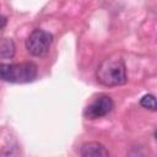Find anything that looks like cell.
I'll return each mask as SVG.
<instances>
[{
	"label": "cell",
	"mask_w": 157,
	"mask_h": 157,
	"mask_svg": "<svg viewBox=\"0 0 157 157\" xmlns=\"http://www.w3.org/2000/svg\"><path fill=\"white\" fill-rule=\"evenodd\" d=\"M53 39L54 37L50 32L36 28L28 34L26 39V49L33 56H44L49 52Z\"/></svg>",
	"instance_id": "3957f363"
},
{
	"label": "cell",
	"mask_w": 157,
	"mask_h": 157,
	"mask_svg": "<svg viewBox=\"0 0 157 157\" xmlns=\"http://www.w3.org/2000/svg\"><path fill=\"white\" fill-rule=\"evenodd\" d=\"M97 81L107 87L120 86L126 82V66L121 55L114 54L103 59L96 69Z\"/></svg>",
	"instance_id": "6da1fadb"
},
{
	"label": "cell",
	"mask_w": 157,
	"mask_h": 157,
	"mask_svg": "<svg viewBox=\"0 0 157 157\" xmlns=\"http://www.w3.org/2000/svg\"><path fill=\"white\" fill-rule=\"evenodd\" d=\"M16 53V45L11 38L0 39V58L1 59H11Z\"/></svg>",
	"instance_id": "8992f818"
},
{
	"label": "cell",
	"mask_w": 157,
	"mask_h": 157,
	"mask_svg": "<svg viewBox=\"0 0 157 157\" xmlns=\"http://www.w3.org/2000/svg\"><path fill=\"white\" fill-rule=\"evenodd\" d=\"M81 157H109V152L104 145L97 141L85 142L80 148Z\"/></svg>",
	"instance_id": "5b68a950"
},
{
	"label": "cell",
	"mask_w": 157,
	"mask_h": 157,
	"mask_svg": "<svg viewBox=\"0 0 157 157\" xmlns=\"http://www.w3.org/2000/svg\"><path fill=\"white\" fill-rule=\"evenodd\" d=\"M38 67L32 61L4 64L0 63V81L11 83H28L36 80Z\"/></svg>",
	"instance_id": "7a4b0ae2"
},
{
	"label": "cell",
	"mask_w": 157,
	"mask_h": 157,
	"mask_svg": "<svg viewBox=\"0 0 157 157\" xmlns=\"http://www.w3.org/2000/svg\"><path fill=\"white\" fill-rule=\"evenodd\" d=\"M6 25H7V18L4 15H0V32L5 28Z\"/></svg>",
	"instance_id": "ba28073f"
},
{
	"label": "cell",
	"mask_w": 157,
	"mask_h": 157,
	"mask_svg": "<svg viewBox=\"0 0 157 157\" xmlns=\"http://www.w3.org/2000/svg\"><path fill=\"white\" fill-rule=\"evenodd\" d=\"M140 105L150 109V110H156V98L153 94H145L140 99Z\"/></svg>",
	"instance_id": "52a82bcc"
},
{
	"label": "cell",
	"mask_w": 157,
	"mask_h": 157,
	"mask_svg": "<svg viewBox=\"0 0 157 157\" xmlns=\"http://www.w3.org/2000/svg\"><path fill=\"white\" fill-rule=\"evenodd\" d=\"M114 108V102L108 94L97 96L83 110V115L87 119H98L109 114Z\"/></svg>",
	"instance_id": "277c9868"
}]
</instances>
